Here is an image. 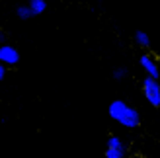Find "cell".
Returning <instances> with one entry per match:
<instances>
[{
  "label": "cell",
  "mask_w": 160,
  "mask_h": 158,
  "mask_svg": "<svg viewBox=\"0 0 160 158\" xmlns=\"http://www.w3.org/2000/svg\"><path fill=\"white\" fill-rule=\"evenodd\" d=\"M16 16H18V18L20 20H29V18H33V12H31L29 10V6L26 4V6H18V8H16Z\"/></svg>",
  "instance_id": "cell-6"
},
{
  "label": "cell",
  "mask_w": 160,
  "mask_h": 158,
  "mask_svg": "<svg viewBox=\"0 0 160 158\" xmlns=\"http://www.w3.org/2000/svg\"><path fill=\"white\" fill-rule=\"evenodd\" d=\"M108 113L113 121H117L121 127L125 129H135L139 127L141 123V117H139V111L135 107H131L129 104H125L123 100H115L111 101L109 107H108Z\"/></svg>",
  "instance_id": "cell-1"
},
{
  "label": "cell",
  "mask_w": 160,
  "mask_h": 158,
  "mask_svg": "<svg viewBox=\"0 0 160 158\" xmlns=\"http://www.w3.org/2000/svg\"><path fill=\"white\" fill-rule=\"evenodd\" d=\"M0 62L8 68V67H16L20 62V53L16 47L8 45V43H0Z\"/></svg>",
  "instance_id": "cell-3"
},
{
  "label": "cell",
  "mask_w": 160,
  "mask_h": 158,
  "mask_svg": "<svg viewBox=\"0 0 160 158\" xmlns=\"http://www.w3.org/2000/svg\"><path fill=\"white\" fill-rule=\"evenodd\" d=\"M108 146L109 148H123V141L119 139V137H115V135H111L108 139Z\"/></svg>",
  "instance_id": "cell-9"
},
{
  "label": "cell",
  "mask_w": 160,
  "mask_h": 158,
  "mask_svg": "<svg viewBox=\"0 0 160 158\" xmlns=\"http://www.w3.org/2000/svg\"><path fill=\"white\" fill-rule=\"evenodd\" d=\"M123 148H106V158H123Z\"/></svg>",
  "instance_id": "cell-8"
},
{
  "label": "cell",
  "mask_w": 160,
  "mask_h": 158,
  "mask_svg": "<svg viewBox=\"0 0 160 158\" xmlns=\"http://www.w3.org/2000/svg\"><path fill=\"white\" fill-rule=\"evenodd\" d=\"M4 39H6V33H4V31H2V29H0V43H2V41H4Z\"/></svg>",
  "instance_id": "cell-12"
},
{
  "label": "cell",
  "mask_w": 160,
  "mask_h": 158,
  "mask_svg": "<svg viewBox=\"0 0 160 158\" xmlns=\"http://www.w3.org/2000/svg\"><path fill=\"white\" fill-rule=\"evenodd\" d=\"M4 76H6V67L0 62V80H4Z\"/></svg>",
  "instance_id": "cell-11"
},
{
  "label": "cell",
  "mask_w": 160,
  "mask_h": 158,
  "mask_svg": "<svg viewBox=\"0 0 160 158\" xmlns=\"http://www.w3.org/2000/svg\"><path fill=\"white\" fill-rule=\"evenodd\" d=\"M139 65L147 72V76L158 78V62H156V59L152 57V55H148V53L141 55V57H139Z\"/></svg>",
  "instance_id": "cell-4"
},
{
  "label": "cell",
  "mask_w": 160,
  "mask_h": 158,
  "mask_svg": "<svg viewBox=\"0 0 160 158\" xmlns=\"http://www.w3.org/2000/svg\"><path fill=\"white\" fill-rule=\"evenodd\" d=\"M125 76H127V68H115L113 70V78H115V80H123Z\"/></svg>",
  "instance_id": "cell-10"
},
{
  "label": "cell",
  "mask_w": 160,
  "mask_h": 158,
  "mask_svg": "<svg viewBox=\"0 0 160 158\" xmlns=\"http://www.w3.org/2000/svg\"><path fill=\"white\" fill-rule=\"evenodd\" d=\"M135 41H137L141 47H148L150 45V39H148L147 31H137V33H135Z\"/></svg>",
  "instance_id": "cell-7"
},
{
  "label": "cell",
  "mask_w": 160,
  "mask_h": 158,
  "mask_svg": "<svg viewBox=\"0 0 160 158\" xmlns=\"http://www.w3.org/2000/svg\"><path fill=\"white\" fill-rule=\"evenodd\" d=\"M142 96H145V100L150 106H154V107L160 106V84H158V78L147 76L145 80H142Z\"/></svg>",
  "instance_id": "cell-2"
},
{
  "label": "cell",
  "mask_w": 160,
  "mask_h": 158,
  "mask_svg": "<svg viewBox=\"0 0 160 158\" xmlns=\"http://www.w3.org/2000/svg\"><path fill=\"white\" fill-rule=\"evenodd\" d=\"M28 6H29V10L33 12V16H39V14H43L47 10L45 0H28Z\"/></svg>",
  "instance_id": "cell-5"
}]
</instances>
